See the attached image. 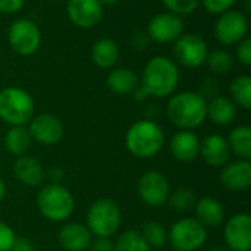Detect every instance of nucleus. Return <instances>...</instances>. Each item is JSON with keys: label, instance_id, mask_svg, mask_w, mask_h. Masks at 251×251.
<instances>
[{"label": "nucleus", "instance_id": "f257e3e1", "mask_svg": "<svg viewBox=\"0 0 251 251\" xmlns=\"http://www.w3.org/2000/svg\"><path fill=\"white\" fill-rule=\"evenodd\" d=\"M168 118L175 126L191 131L207 118V101L201 94L193 91L175 94L168 103Z\"/></svg>", "mask_w": 251, "mask_h": 251}, {"label": "nucleus", "instance_id": "f03ea898", "mask_svg": "<svg viewBox=\"0 0 251 251\" xmlns=\"http://www.w3.org/2000/svg\"><path fill=\"white\" fill-rule=\"evenodd\" d=\"M179 81V71L174 60L165 56H157L149 60L143 71L141 87L149 96L166 97L172 94Z\"/></svg>", "mask_w": 251, "mask_h": 251}, {"label": "nucleus", "instance_id": "7ed1b4c3", "mask_svg": "<svg viewBox=\"0 0 251 251\" xmlns=\"http://www.w3.org/2000/svg\"><path fill=\"white\" fill-rule=\"evenodd\" d=\"M125 144L128 151L135 157L149 159L162 150L165 144V135L156 122L141 119L129 126L125 137Z\"/></svg>", "mask_w": 251, "mask_h": 251}, {"label": "nucleus", "instance_id": "20e7f679", "mask_svg": "<svg viewBox=\"0 0 251 251\" xmlns=\"http://www.w3.org/2000/svg\"><path fill=\"white\" fill-rule=\"evenodd\" d=\"M34 115V100L28 91L19 87H7L0 91V119L12 126H24Z\"/></svg>", "mask_w": 251, "mask_h": 251}, {"label": "nucleus", "instance_id": "39448f33", "mask_svg": "<svg viewBox=\"0 0 251 251\" xmlns=\"http://www.w3.org/2000/svg\"><path fill=\"white\" fill-rule=\"evenodd\" d=\"M37 206L46 219L51 222H62L72 215L75 204L72 194L65 187L59 184H50L41 188L38 193Z\"/></svg>", "mask_w": 251, "mask_h": 251}, {"label": "nucleus", "instance_id": "423d86ee", "mask_svg": "<svg viewBox=\"0 0 251 251\" xmlns=\"http://www.w3.org/2000/svg\"><path fill=\"white\" fill-rule=\"evenodd\" d=\"M121 210L110 199L94 201L87 213V228L96 237H112L121 226Z\"/></svg>", "mask_w": 251, "mask_h": 251}, {"label": "nucleus", "instance_id": "0eeeda50", "mask_svg": "<svg viewBox=\"0 0 251 251\" xmlns=\"http://www.w3.org/2000/svg\"><path fill=\"white\" fill-rule=\"evenodd\" d=\"M207 240V229L193 218H184L175 222L169 231V241L174 250L196 251Z\"/></svg>", "mask_w": 251, "mask_h": 251}, {"label": "nucleus", "instance_id": "6e6552de", "mask_svg": "<svg viewBox=\"0 0 251 251\" xmlns=\"http://www.w3.org/2000/svg\"><path fill=\"white\" fill-rule=\"evenodd\" d=\"M7 40L15 53L21 56H31L40 47L41 32L35 22L29 19H18L10 25Z\"/></svg>", "mask_w": 251, "mask_h": 251}, {"label": "nucleus", "instance_id": "1a4fd4ad", "mask_svg": "<svg viewBox=\"0 0 251 251\" xmlns=\"http://www.w3.org/2000/svg\"><path fill=\"white\" fill-rule=\"evenodd\" d=\"M249 31L247 16L240 10L224 12L215 24V37L224 46L238 44Z\"/></svg>", "mask_w": 251, "mask_h": 251}, {"label": "nucleus", "instance_id": "9d476101", "mask_svg": "<svg viewBox=\"0 0 251 251\" xmlns=\"http://www.w3.org/2000/svg\"><path fill=\"white\" fill-rule=\"evenodd\" d=\"M207 44L199 34H182L174 46L176 60L185 68H199L206 62Z\"/></svg>", "mask_w": 251, "mask_h": 251}, {"label": "nucleus", "instance_id": "9b49d317", "mask_svg": "<svg viewBox=\"0 0 251 251\" xmlns=\"http://www.w3.org/2000/svg\"><path fill=\"white\" fill-rule=\"evenodd\" d=\"M169 182L166 176L157 171H149L138 181V196L143 203L150 207H160L169 199Z\"/></svg>", "mask_w": 251, "mask_h": 251}, {"label": "nucleus", "instance_id": "f8f14e48", "mask_svg": "<svg viewBox=\"0 0 251 251\" xmlns=\"http://www.w3.org/2000/svg\"><path fill=\"white\" fill-rule=\"evenodd\" d=\"M184 31V22L181 16L172 12H163L153 16L147 26L149 37L160 44L176 41Z\"/></svg>", "mask_w": 251, "mask_h": 251}, {"label": "nucleus", "instance_id": "ddd939ff", "mask_svg": "<svg viewBox=\"0 0 251 251\" xmlns=\"http://www.w3.org/2000/svg\"><path fill=\"white\" fill-rule=\"evenodd\" d=\"M28 131L32 140L44 146L57 144L65 134V128L60 119L50 113H41L32 116L29 121Z\"/></svg>", "mask_w": 251, "mask_h": 251}, {"label": "nucleus", "instance_id": "4468645a", "mask_svg": "<svg viewBox=\"0 0 251 251\" xmlns=\"http://www.w3.org/2000/svg\"><path fill=\"white\" fill-rule=\"evenodd\" d=\"M225 243L232 251H249L251 249V218L249 213L234 215L224 229Z\"/></svg>", "mask_w": 251, "mask_h": 251}, {"label": "nucleus", "instance_id": "2eb2a0df", "mask_svg": "<svg viewBox=\"0 0 251 251\" xmlns=\"http://www.w3.org/2000/svg\"><path fill=\"white\" fill-rule=\"evenodd\" d=\"M66 10L71 22L79 28H93L103 16V6L97 0H69Z\"/></svg>", "mask_w": 251, "mask_h": 251}, {"label": "nucleus", "instance_id": "dca6fc26", "mask_svg": "<svg viewBox=\"0 0 251 251\" xmlns=\"http://www.w3.org/2000/svg\"><path fill=\"white\" fill-rule=\"evenodd\" d=\"M200 154L207 165L213 168H221L228 163L231 149L226 138L219 134H212L206 137L203 143H200Z\"/></svg>", "mask_w": 251, "mask_h": 251}, {"label": "nucleus", "instance_id": "f3484780", "mask_svg": "<svg viewBox=\"0 0 251 251\" xmlns=\"http://www.w3.org/2000/svg\"><path fill=\"white\" fill-rule=\"evenodd\" d=\"M222 185L229 191H244L251 185V163L250 160L232 162L221 174Z\"/></svg>", "mask_w": 251, "mask_h": 251}, {"label": "nucleus", "instance_id": "a211bd4d", "mask_svg": "<svg viewBox=\"0 0 251 251\" xmlns=\"http://www.w3.org/2000/svg\"><path fill=\"white\" fill-rule=\"evenodd\" d=\"M171 151L179 162H193L200 154V140L188 129H181L171 140Z\"/></svg>", "mask_w": 251, "mask_h": 251}, {"label": "nucleus", "instance_id": "6ab92c4d", "mask_svg": "<svg viewBox=\"0 0 251 251\" xmlns=\"http://www.w3.org/2000/svg\"><path fill=\"white\" fill-rule=\"evenodd\" d=\"M59 244L66 251H85L91 243V232L85 225L69 224L59 231Z\"/></svg>", "mask_w": 251, "mask_h": 251}, {"label": "nucleus", "instance_id": "aec40b11", "mask_svg": "<svg viewBox=\"0 0 251 251\" xmlns=\"http://www.w3.org/2000/svg\"><path fill=\"white\" fill-rule=\"evenodd\" d=\"M13 174L18 181L28 187H37L44 181V168L43 165L29 156H19L13 165Z\"/></svg>", "mask_w": 251, "mask_h": 251}, {"label": "nucleus", "instance_id": "412c9836", "mask_svg": "<svg viewBox=\"0 0 251 251\" xmlns=\"http://www.w3.org/2000/svg\"><path fill=\"white\" fill-rule=\"evenodd\" d=\"M138 82L140 81H138V76L135 75V72L128 68L112 69L106 78L107 88L118 96H128V94L134 93V90L138 87Z\"/></svg>", "mask_w": 251, "mask_h": 251}, {"label": "nucleus", "instance_id": "4be33fe9", "mask_svg": "<svg viewBox=\"0 0 251 251\" xmlns=\"http://www.w3.org/2000/svg\"><path fill=\"white\" fill-rule=\"evenodd\" d=\"M207 118L221 126L232 124L237 118V106L228 97L216 96L207 103Z\"/></svg>", "mask_w": 251, "mask_h": 251}, {"label": "nucleus", "instance_id": "5701e85b", "mask_svg": "<svg viewBox=\"0 0 251 251\" xmlns=\"http://www.w3.org/2000/svg\"><path fill=\"white\" fill-rule=\"evenodd\" d=\"M197 221L204 228H216L224 222V207L213 197H204L196 203Z\"/></svg>", "mask_w": 251, "mask_h": 251}, {"label": "nucleus", "instance_id": "b1692460", "mask_svg": "<svg viewBox=\"0 0 251 251\" xmlns=\"http://www.w3.org/2000/svg\"><path fill=\"white\" fill-rule=\"evenodd\" d=\"M91 57L96 66L101 69H110L119 59V47L112 38H100L93 44Z\"/></svg>", "mask_w": 251, "mask_h": 251}, {"label": "nucleus", "instance_id": "393cba45", "mask_svg": "<svg viewBox=\"0 0 251 251\" xmlns=\"http://www.w3.org/2000/svg\"><path fill=\"white\" fill-rule=\"evenodd\" d=\"M31 135L25 126H12L4 135V147L15 156H25L31 147Z\"/></svg>", "mask_w": 251, "mask_h": 251}, {"label": "nucleus", "instance_id": "a878e982", "mask_svg": "<svg viewBox=\"0 0 251 251\" xmlns=\"http://www.w3.org/2000/svg\"><path fill=\"white\" fill-rule=\"evenodd\" d=\"M229 149L240 156L243 160H250L251 157V129L247 125H240L234 128L226 140Z\"/></svg>", "mask_w": 251, "mask_h": 251}, {"label": "nucleus", "instance_id": "bb28decb", "mask_svg": "<svg viewBox=\"0 0 251 251\" xmlns=\"http://www.w3.org/2000/svg\"><path fill=\"white\" fill-rule=\"evenodd\" d=\"M231 96L234 103L249 110L251 107V78L249 75H241L235 78L231 84Z\"/></svg>", "mask_w": 251, "mask_h": 251}, {"label": "nucleus", "instance_id": "cd10ccee", "mask_svg": "<svg viewBox=\"0 0 251 251\" xmlns=\"http://www.w3.org/2000/svg\"><path fill=\"white\" fill-rule=\"evenodd\" d=\"M140 234H141V237L144 238V241L147 243L149 247L160 249L168 241L166 228L162 224H157V222H147V224H144Z\"/></svg>", "mask_w": 251, "mask_h": 251}, {"label": "nucleus", "instance_id": "c85d7f7f", "mask_svg": "<svg viewBox=\"0 0 251 251\" xmlns=\"http://www.w3.org/2000/svg\"><path fill=\"white\" fill-rule=\"evenodd\" d=\"M113 251H150V247L140 232L125 231L113 246Z\"/></svg>", "mask_w": 251, "mask_h": 251}, {"label": "nucleus", "instance_id": "c756f323", "mask_svg": "<svg viewBox=\"0 0 251 251\" xmlns=\"http://www.w3.org/2000/svg\"><path fill=\"white\" fill-rule=\"evenodd\" d=\"M206 63L215 74H226L234 68V57L225 50H213L207 53Z\"/></svg>", "mask_w": 251, "mask_h": 251}, {"label": "nucleus", "instance_id": "7c9ffc66", "mask_svg": "<svg viewBox=\"0 0 251 251\" xmlns=\"http://www.w3.org/2000/svg\"><path fill=\"white\" fill-rule=\"evenodd\" d=\"M169 204L176 212H188L196 207V196L188 188H178L175 193L169 196Z\"/></svg>", "mask_w": 251, "mask_h": 251}, {"label": "nucleus", "instance_id": "2f4dec72", "mask_svg": "<svg viewBox=\"0 0 251 251\" xmlns=\"http://www.w3.org/2000/svg\"><path fill=\"white\" fill-rule=\"evenodd\" d=\"M199 1L200 0H162V3L165 4V7L169 12L178 15V16L193 13L197 9Z\"/></svg>", "mask_w": 251, "mask_h": 251}, {"label": "nucleus", "instance_id": "473e14b6", "mask_svg": "<svg viewBox=\"0 0 251 251\" xmlns=\"http://www.w3.org/2000/svg\"><path fill=\"white\" fill-rule=\"evenodd\" d=\"M201 3L207 12L215 15H222L224 12L229 10L234 6L235 0H201Z\"/></svg>", "mask_w": 251, "mask_h": 251}, {"label": "nucleus", "instance_id": "72a5a7b5", "mask_svg": "<svg viewBox=\"0 0 251 251\" xmlns=\"http://www.w3.org/2000/svg\"><path fill=\"white\" fill-rule=\"evenodd\" d=\"M16 235L12 231V228L9 225H6L4 222H0V251H7L12 244L15 243Z\"/></svg>", "mask_w": 251, "mask_h": 251}, {"label": "nucleus", "instance_id": "f704fd0d", "mask_svg": "<svg viewBox=\"0 0 251 251\" xmlns=\"http://www.w3.org/2000/svg\"><path fill=\"white\" fill-rule=\"evenodd\" d=\"M237 56L240 59V62L246 66L251 65V40L250 38H243L238 43V49H237Z\"/></svg>", "mask_w": 251, "mask_h": 251}, {"label": "nucleus", "instance_id": "c9c22d12", "mask_svg": "<svg viewBox=\"0 0 251 251\" xmlns=\"http://www.w3.org/2000/svg\"><path fill=\"white\" fill-rule=\"evenodd\" d=\"M25 4V0H0V12L1 13H16L19 12Z\"/></svg>", "mask_w": 251, "mask_h": 251}, {"label": "nucleus", "instance_id": "e433bc0d", "mask_svg": "<svg viewBox=\"0 0 251 251\" xmlns=\"http://www.w3.org/2000/svg\"><path fill=\"white\" fill-rule=\"evenodd\" d=\"M88 249L90 251H113V243L109 238L97 237L96 240H91Z\"/></svg>", "mask_w": 251, "mask_h": 251}, {"label": "nucleus", "instance_id": "4c0bfd02", "mask_svg": "<svg viewBox=\"0 0 251 251\" xmlns=\"http://www.w3.org/2000/svg\"><path fill=\"white\" fill-rule=\"evenodd\" d=\"M7 251H35V249H34V246L28 240H25V238H16L15 243L12 244V247Z\"/></svg>", "mask_w": 251, "mask_h": 251}, {"label": "nucleus", "instance_id": "58836bf2", "mask_svg": "<svg viewBox=\"0 0 251 251\" xmlns=\"http://www.w3.org/2000/svg\"><path fill=\"white\" fill-rule=\"evenodd\" d=\"M4 197H6V185H4V182L1 181V178H0V201H3Z\"/></svg>", "mask_w": 251, "mask_h": 251}, {"label": "nucleus", "instance_id": "ea45409f", "mask_svg": "<svg viewBox=\"0 0 251 251\" xmlns=\"http://www.w3.org/2000/svg\"><path fill=\"white\" fill-rule=\"evenodd\" d=\"M101 6H113V4H116L119 0H97Z\"/></svg>", "mask_w": 251, "mask_h": 251}, {"label": "nucleus", "instance_id": "a19ab883", "mask_svg": "<svg viewBox=\"0 0 251 251\" xmlns=\"http://www.w3.org/2000/svg\"><path fill=\"white\" fill-rule=\"evenodd\" d=\"M209 251H229L228 249H222V247H215V249H210Z\"/></svg>", "mask_w": 251, "mask_h": 251}]
</instances>
